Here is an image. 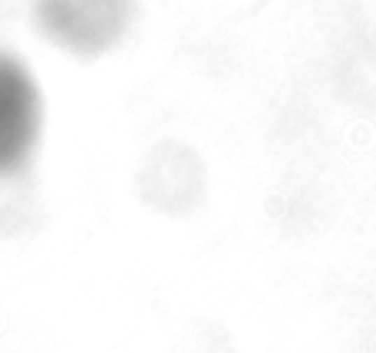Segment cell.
I'll list each match as a JSON object with an SVG mask.
<instances>
[{
    "mask_svg": "<svg viewBox=\"0 0 376 353\" xmlns=\"http://www.w3.org/2000/svg\"><path fill=\"white\" fill-rule=\"evenodd\" d=\"M139 0H36L34 27L50 47L76 59H99L126 43Z\"/></svg>",
    "mask_w": 376,
    "mask_h": 353,
    "instance_id": "1",
    "label": "cell"
},
{
    "mask_svg": "<svg viewBox=\"0 0 376 353\" xmlns=\"http://www.w3.org/2000/svg\"><path fill=\"white\" fill-rule=\"evenodd\" d=\"M43 132V96L20 57L0 50V178L27 175Z\"/></svg>",
    "mask_w": 376,
    "mask_h": 353,
    "instance_id": "2",
    "label": "cell"
},
{
    "mask_svg": "<svg viewBox=\"0 0 376 353\" xmlns=\"http://www.w3.org/2000/svg\"><path fill=\"white\" fill-rule=\"evenodd\" d=\"M136 199L162 218H182L205 192V165L198 152L178 139L155 142L132 172Z\"/></svg>",
    "mask_w": 376,
    "mask_h": 353,
    "instance_id": "3",
    "label": "cell"
},
{
    "mask_svg": "<svg viewBox=\"0 0 376 353\" xmlns=\"http://www.w3.org/2000/svg\"><path fill=\"white\" fill-rule=\"evenodd\" d=\"M172 353H231L224 330L208 320H191L175 333Z\"/></svg>",
    "mask_w": 376,
    "mask_h": 353,
    "instance_id": "4",
    "label": "cell"
}]
</instances>
